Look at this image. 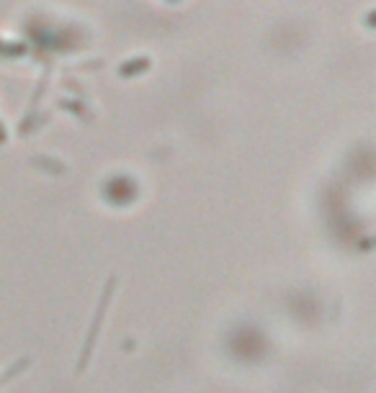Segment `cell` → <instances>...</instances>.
<instances>
[]
</instances>
